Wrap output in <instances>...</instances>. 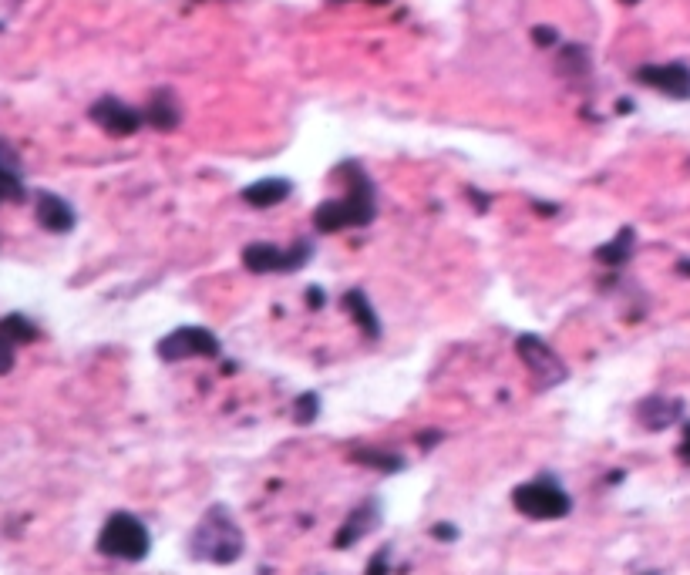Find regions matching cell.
Returning a JSON list of instances; mask_svg holds the SVG:
<instances>
[{
    "instance_id": "obj_1",
    "label": "cell",
    "mask_w": 690,
    "mask_h": 575,
    "mask_svg": "<svg viewBox=\"0 0 690 575\" xmlns=\"http://www.w3.org/2000/svg\"><path fill=\"white\" fill-rule=\"evenodd\" d=\"M337 175L344 179L347 192L340 199H327L314 209V229L317 233H344V229H364L377 219V199L374 182L364 172L361 162L347 159L337 165Z\"/></svg>"
},
{
    "instance_id": "obj_2",
    "label": "cell",
    "mask_w": 690,
    "mask_h": 575,
    "mask_svg": "<svg viewBox=\"0 0 690 575\" xmlns=\"http://www.w3.org/2000/svg\"><path fill=\"white\" fill-rule=\"evenodd\" d=\"M243 552L246 539L233 512L226 505H209L189 535V555L209 565H233L243 559Z\"/></svg>"
},
{
    "instance_id": "obj_3",
    "label": "cell",
    "mask_w": 690,
    "mask_h": 575,
    "mask_svg": "<svg viewBox=\"0 0 690 575\" xmlns=\"http://www.w3.org/2000/svg\"><path fill=\"white\" fill-rule=\"evenodd\" d=\"M95 549L105 555V559H118V562H145L152 552V535L145 528L142 518H135L132 512H112L108 522L101 525Z\"/></svg>"
},
{
    "instance_id": "obj_4",
    "label": "cell",
    "mask_w": 690,
    "mask_h": 575,
    "mask_svg": "<svg viewBox=\"0 0 690 575\" xmlns=\"http://www.w3.org/2000/svg\"><path fill=\"white\" fill-rule=\"evenodd\" d=\"M512 505L515 512L532 518V522H556V518H566L573 512V498H569V491L552 475H539L515 485Z\"/></svg>"
},
{
    "instance_id": "obj_5",
    "label": "cell",
    "mask_w": 690,
    "mask_h": 575,
    "mask_svg": "<svg viewBox=\"0 0 690 575\" xmlns=\"http://www.w3.org/2000/svg\"><path fill=\"white\" fill-rule=\"evenodd\" d=\"M515 354H519L522 364L529 367L532 387H536V391H552V387L563 384L569 377V367L559 360V354L539 337V333H519V337H515Z\"/></svg>"
},
{
    "instance_id": "obj_6",
    "label": "cell",
    "mask_w": 690,
    "mask_h": 575,
    "mask_svg": "<svg viewBox=\"0 0 690 575\" xmlns=\"http://www.w3.org/2000/svg\"><path fill=\"white\" fill-rule=\"evenodd\" d=\"M155 354L165 364H179V360H192V357H219L223 354V343L213 330L196 327V323H186V327H176L172 333L155 343Z\"/></svg>"
},
{
    "instance_id": "obj_7",
    "label": "cell",
    "mask_w": 690,
    "mask_h": 575,
    "mask_svg": "<svg viewBox=\"0 0 690 575\" xmlns=\"http://www.w3.org/2000/svg\"><path fill=\"white\" fill-rule=\"evenodd\" d=\"M314 256L310 239H297L290 249H280L273 243H250L243 249V266L250 273H297Z\"/></svg>"
},
{
    "instance_id": "obj_8",
    "label": "cell",
    "mask_w": 690,
    "mask_h": 575,
    "mask_svg": "<svg viewBox=\"0 0 690 575\" xmlns=\"http://www.w3.org/2000/svg\"><path fill=\"white\" fill-rule=\"evenodd\" d=\"M88 118L101 128V132L112 135V138H128V135H135L138 128L145 125L142 108L128 105V101L115 98V95L98 98L95 105L88 108Z\"/></svg>"
},
{
    "instance_id": "obj_9",
    "label": "cell",
    "mask_w": 690,
    "mask_h": 575,
    "mask_svg": "<svg viewBox=\"0 0 690 575\" xmlns=\"http://www.w3.org/2000/svg\"><path fill=\"white\" fill-rule=\"evenodd\" d=\"M633 78H637L640 85L660 91V95H667V98L690 101V68H687V64H680V61L643 64V68H637V74H633Z\"/></svg>"
},
{
    "instance_id": "obj_10",
    "label": "cell",
    "mask_w": 690,
    "mask_h": 575,
    "mask_svg": "<svg viewBox=\"0 0 690 575\" xmlns=\"http://www.w3.org/2000/svg\"><path fill=\"white\" fill-rule=\"evenodd\" d=\"M377 525H381V502H377V498H367V502L357 505L354 512L344 518V525L337 528L334 549H351V545L361 542L367 532H374Z\"/></svg>"
},
{
    "instance_id": "obj_11",
    "label": "cell",
    "mask_w": 690,
    "mask_h": 575,
    "mask_svg": "<svg viewBox=\"0 0 690 575\" xmlns=\"http://www.w3.org/2000/svg\"><path fill=\"white\" fill-rule=\"evenodd\" d=\"M34 216H38V222L48 233H71L75 229V209H71V202L68 199H61V196H54V192H38L34 196Z\"/></svg>"
},
{
    "instance_id": "obj_12",
    "label": "cell",
    "mask_w": 690,
    "mask_h": 575,
    "mask_svg": "<svg viewBox=\"0 0 690 575\" xmlns=\"http://www.w3.org/2000/svg\"><path fill=\"white\" fill-rule=\"evenodd\" d=\"M145 125H152L155 132H176L182 125V105L176 98V91L172 88H159L155 95L149 98V108L142 111Z\"/></svg>"
},
{
    "instance_id": "obj_13",
    "label": "cell",
    "mask_w": 690,
    "mask_h": 575,
    "mask_svg": "<svg viewBox=\"0 0 690 575\" xmlns=\"http://www.w3.org/2000/svg\"><path fill=\"white\" fill-rule=\"evenodd\" d=\"M684 417V404L677 397H647L637 404V421L647 431H664L670 424H677Z\"/></svg>"
},
{
    "instance_id": "obj_14",
    "label": "cell",
    "mask_w": 690,
    "mask_h": 575,
    "mask_svg": "<svg viewBox=\"0 0 690 575\" xmlns=\"http://www.w3.org/2000/svg\"><path fill=\"white\" fill-rule=\"evenodd\" d=\"M290 192H293L290 179H260V182L246 185V189L239 192V199L253 209H273V206H280V202H287Z\"/></svg>"
},
{
    "instance_id": "obj_15",
    "label": "cell",
    "mask_w": 690,
    "mask_h": 575,
    "mask_svg": "<svg viewBox=\"0 0 690 575\" xmlns=\"http://www.w3.org/2000/svg\"><path fill=\"white\" fill-rule=\"evenodd\" d=\"M340 303H344V310L354 317L357 327L364 330V337H371V340L381 337V320H377V313L371 306V296H367L364 290H347Z\"/></svg>"
},
{
    "instance_id": "obj_16",
    "label": "cell",
    "mask_w": 690,
    "mask_h": 575,
    "mask_svg": "<svg viewBox=\"0 0 690 575\" xmlns=\"http://www.w3.org/2000/svg\"><path fill=\"white\" fill-rule=\"evenodd\" d=\"M633 246H637V233H633L630 226H623L620 233L610 239V243H603L600 249H596L593 259H596V263H603V266H610V270H620V266L630 263Z\"/></svg>"
},
{
    "instance_id": "obj_17",
    "label": "cell",
    "mask_w": 690,
    "mask_h": 575,
    "mask_svg": "<svg viewBox=\"0 0 690 575\" xmlns=\"http://www.w3.org/2000/svg\"><path fill=\"white\" fill-rule=\"evenodd\" d=\"M0 337L11 343V347H24V343L41 340V330H38V323L27 320L24 313H7V317L0 320Z\"/></svg>"
},
{
    "instance_id": "obj_18",
    "label": "cell",
    "mask_w": 690,
    "mask_h": 575,
    "mask_svg": "<svg viewBox=\"0 0 690 575\" xmlns=\"http://www.w3.org/2000/svg\"><path fill=\"white\" fill-rule=\"evenodd\" d=\"M351 458L357 461V465L381 471V475H398V471H404V458H401V454H391V451H377V448H354V451H351Z\"/></svg>"
},
{
    "instance_id": "obj_19",
    "label": "cell",
    "mask_w": 690,
    "mask_h": 575,
    "mask_svg": "<svg viewBox=\"0 0 690 575\" xmlns=\"http://www.w3.org/2000/svg\"><path fill=\"white\" fill-rule=\"evenodd\" d=\"M559 71H563L566 78H583V74H590V51H586L583 44H566V48L559 51Z\"/></svg>"
},
{
    "instance_id": "obj_20",
    "label": "cell",
    "mask_w": 690,
    "mask_h": 575,
    "mask_svg": "<svg viewBox=\"0 0 690 575\" xmlns=\"http://www.w3.org/2000/svg\"><path fill=\"white\" fill-rule=\"evenodd\" d=\"M24 199H27V189L21 179V169H17V165H0V206H7V202H24Z\"/></svg>"
},
{
    "instance_id": "obj_21",
    "label": "cell",
    "mask_w": 690,
    "mask_h": 575,
    "mask_svg": "<svg viewBox=\"0 0 690 575\" xmlns=\"http://www.w3.org/2000/svg\"><path fill=\"white\" fill-rule=\"evenodd\" d=\"M317 417H320V397L314 391L300 394L297 401H293V421H297L300 428H310Z\"/></svg>"
},
{
    "instance_id": "obj_22",
    "label": "cell",
    "mask_w": 690,
    "mask_h": 575,
    "mask_svg": "<svg viewBox=\"0 0 690 575\" xmlns=\"http://www.w3.org/2000/svg\"><path fill=\"white\" fill-rule=\"evenodd\" d=\"M388 572H391V545H381V549L371 555V562H367L364 575H388Z\"/></svg>"
},
{
    "instance_id": "obj_23",
    "label": "cell",
    "mask_w": 690,
    "mask_h": 575,
    "mask_svg": "<svg viewBox=\"0 0 690 575\" xmlns=\"http://www.w3.org/2000/svg\"><path fill=\"white\" fill-rule=\"evenodd\" d=\"M14 360H17V347H11V343L0 337V377L11 374V370H14Z\"/></svg>"
},
{
    "instance_id": "obj_24",
    "label": "cell",
    "mask_w": 690,
    "mask_h": 575,
    "mask_svg": "<svg viewBox=\"0 0 690 575\" xmlns=\"http://www.w3.org/2000/svg\"><path fill=\"white\" fill-rule=\"evenodd\" d=\"M532 41L539 44V48H552V44H559V31H552V27H532Z\"/></svg>"
},
{
    "instance_id": "obj_25",
    "label": "cell",
    "mask_w": 690,
    "mask_h": 575,
    "mask_svg": "<svg viewBox=\"0 0 690 575\" xmlns=\"http://www.w3.org/2000/svg\"><path fill=\"white\" fill-rule=\"evenodd\" d=\"M431 535H435L438 542H455L458 539V528L452 522H438L435 528H431Z\"/></svg>"
},
{
    "instance_id": "obj_26",
    "label": "cell",
    "mask_w": 690,
    "mask_h": 575,
    "mask_svg": "<svg viewBox=\"0 0 690 575\" xmlns=\"http://www.w3.org/2000/svg\"><path fill=\"white\" fill-rule=\"evenodd\" d=\"M677 454H680V461H687V465H690V424L684 428V441H680Z\"/></svg>"
},
{
    "instance_id": "obj_27",
    "label": "cell",
    "mask_w": 690,
    "mask_h": 575,
    "mask_svg": "<svg viewBox=\"0 0 690 575\" xmlns=\"http://www.w3.org/2000/svg\"><path fill=\"white\" fill-rule=\"evenodd\" d=\"M307 303L310 306H324V290H317V286H314V290H307Z\"/></svg>"
},
{
    "instance_id": "obj_28",
    "label": "cell",
    "mask_w": 690,
    "mask_h": 575,
    "mask_svg": "<svg viewBox=\"0 0 690 575\" xmlns=\"http://www.w3.org/2000/svg\"><path fill=\"white\" fill-rule=\"evenodd\" d=\"M330 4H344V0H330ZM367 4H377V7H384V4H391V0H367Z\"/></svg>"
},
{
    "instance_id": "obj_29",
    "label": "cell",
    "mask_w": 690,
    "mask_h": 575,
    "mask_svg": "<svg viewBox=\"0 0 690 575\" xmlns=\"http://www.w3.org/2000/svg\"><path fill=\"white\" fill-rule=\"evenodd\" d=\"M677 270L684 273V276H690V259H684V263H677Z\"/></svg>"
},
{
    "instance_id": "obj_30",
    "label": "cell",
    "mask_w": 690,
    "mask_h": 575,
    "mask_svg": "<svg viewBox=\"0 0 690 575\" xmlns=\"http://www.w3.org/2000/svg\"><path fill=\"white\" fill-rule=\"evenodd\" d=\"M620 4H627V7H633V4H640V0H620Z\"/></svg>"
},
{
    "instance_id": "obj_31",
    "label": "cell",
    "mask_w": 690,
    "mask_h": 575,
    "mask_svg": "<svg viewBox=\"0 0 690 575\" xmlns=\"http://www.w3.org/2000/svg\"><path fill=\"white\" fill-rule=\"evenodd\" d=\"M643 575H660V572H643Z\"/></svg>"
}]
</instances>
